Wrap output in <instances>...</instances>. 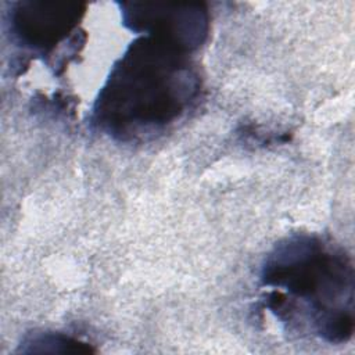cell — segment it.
Returning <instances> with one entry per match:
<instances>
[{
	"label": "cell",
	"mask_w": 355,
	"mask_h": 355,
	"mask_svg": "<svg viewBox=\"0 0 355 355\" xmlns=\"http://www.w3.org/2000/svg\"><path fill=\"white\" fill-rule=\"evenodd\" d=\"M201 90L189 53L137 36L111 67L89 122L115 141L146 143L183 119L197 105Z\"/></svg>",
	"instance_id": "6da1fadb"
},
{
	"label": "cell",
	"mask_w": 355,
	"mask_h": 355,
	"mask_svg": "<svg viewBox=\"0 0 355 355\" xmlns=\"http://www.w3.org/2000/svg\"><path fill=\"white\" fill-rule=\"evenodd\" d=\"M265 306L283 323L329 344L354 333V263L333 240L297 233L265 257L261 273Z\"/></svg>",
	"instance_id": "7a4b0ae2"
},
{
	"label": "cell",
	"mask_w": 355,
	"mask_h": 355,
	"mask_svg": "<svg viewBox=\"0 0 355 355\" xmlns=\"http://www.w3.org/2000/svg\"><path fill=\"white\" fill-rule=\"evenodd\" d=\"M86 6L69 1L22 0L7 12L11 42L40 58H54V68L65 67L85 43L79 24Z\"/></svg>",
	"instance_id": "3957f363"
},
{
	"label": "cell",
	"mask_w": 355,
	"mask_h": 355,
	"mask_svg": "<svg viewBox=\"0 0 355 355\" xmlns=\"http://www.w3.org/2000/svg\"><path fill=\"white\" fill-rule=\"evenodd\" d=\"M125 28L139 36L165 42L194 53L209 33V11L204 3H118Z\"/></svg>",
	"instance_id": "277c9868"
},
{
	"label": "cell",
	"mask_w": 355,
	"mask_h": 355,
	"mask_svg": "<svg viewBox=\"0 0 355 355\" xmlns=\"http://www.w3.org/2000/svg\"><path fill=\"white\" fill-rule=\"evenodd\" d=\"M24 345L31 348L26 351L35 352H92L93 349L87 343H83L78 338L65 336L62 333H33L25 338Z\"/></svg>",
	"instance_id": "5b68a950"
}]
</instances>
